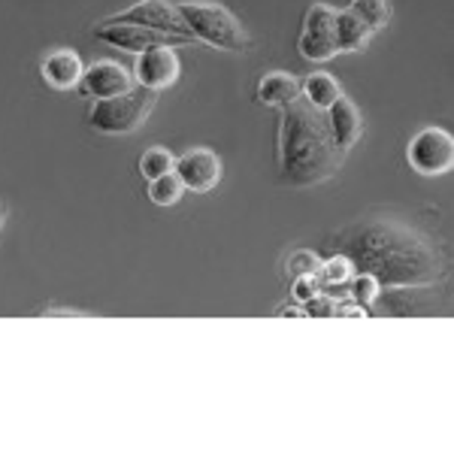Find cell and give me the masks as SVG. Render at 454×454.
<instances>
[{
	"label": "cell",
	"mask_w": 454,
	"mask_h": 454,
	"mask_svg": "<svg viewBox=\"0 0 454 454\" xmlns=\"http://www.w3.org/2000/svg\"><path fill=\"white\" fill-rule=\"evenodd\" d=\"M340 254L357 273L372 276L382 288L436 285L449 273V258L434 239L387 215H367L342 227L333 237Z\"/></svg>",
	"instance_id": "cell-1"
},
{
	"label": "cell",
	"mask_w": 454,
	"mask_h": 454,
	"mask_svg": "<svg viewBox=\"0 0 454 454\" xmlns=\"http://www.w3.org/2000/svg\"><path fill=\"white\" fill-rule=\"evenodd\" d=\"M346 152L333 143L331 124L321 109L297 98L282 106L279 119V170L282 182L294 188H309L331 179L340 170Z\"/></svg>",
	"instance_id": "cell-2"
},
{
	"label": "cell",
	"mask_w": 454,
	"mask_h": 454,
	"mask_svg": "<svg viewBox=\"0 0 454 454\" xmlns=\"http://www.w3.org/2000/svg\"><path fill=\"white\" fill-rule=\"evenodd\" d=\"M176 10L200 43H209L224 52H243L248 46V34L243 31V25L224 6L207 4V0H185V4H176Z\"/></svg>",
	"instance_id": "cell-3"
},
{
	"label": "cell",
	"mask_w": 454,
	"mask_h": 454,
	"mask_svg": "<svg viewBox=\"0 0 454 454\" xmlns=\"http://www.w3.org/2000/svg\"><path fill=\"white\" fill-rule=\"evenodd\" d=\"M158 104V91L152 88H130V91L119 94V98H104L91 106L88 121L94 130L109 137H121V134H134L140 124L149 119V113Z\"/></svg>",
	"instance_id": "cell-4"
},
{
	"label": "cell",
	"mask_w": 454,
	"mask_h": 454,
	"mask_svg": "<svg viewBox=\"0 0 454 454\" xmlns=\"http://www.w3.org/2000/svg\"><path fill=\"white\" fill-rule=\"evenodd\" d=\"M94 36L100 43L113 49H121V52H134L140 55L145 49H158V46H192L188 40L182 36H173V34H160V31H152V27H143V25H124V21H100L94 25Z\"/></svg>",
	"instance_id": "cell-5"
},
{
	"label": "cell",
	"mask_w": 454,
	"mask_h": 454,
	"mask_svg": "<svg viewBox=\"0 0 454 454\" xmlns=\"http://www.w3.org/2000/svg\"><path fill=\"white\" fill-rule=\"evenodd\" d=\"M406 158L421 176H442L454 164V140L442 128H424L409 140Z\"/></svg>",
	"instance_id": "cell-6"
},
{
	"label": "cell",
	"mask_w": 454,
	"mask_h": 454,
	"mask_svg": "<svg viewBox=\"0 0 454 454\" xmlns=\"http://www.w3.org/2000/svg\"><path fill=\"white\" fill-rule=\"evenodd\" d=\"M336 10L327 4H312L303 19V34H300V55L306 61H331L340 55L333 36Z\"/></svg>",
	"instance_id": "cell-7"
},
{
	"label": "cell",
	"mask_w": 454,
	"mask_h": 454,
	"mask_svg": "<svg viewBox=\"0 0 454 454\" xmlns=\"http://www.w3.org/2000/svg\"><path fill=\"white\" fill-rule=\"evenodd\" d=\"M113 21L143 25V27H152V31L173 34V36H182V40H188V43H197V36L188 31V25L182 21L179 10H176L173 4H167V0H140V4H134L130 10L113 16Z\"/></svg>",
	"instance_id": "cell-8"
},
{
	"label": "cell",
	"mask_w": 454,
	"mask_h": 454,
	"mask_svg": "<svg viewBox=\"0 0 454 454\" xmlns=\"http://www.w3.org/2000/svg\"><path fill=\"white\" fill-rule=\"evenodd\" d=\"M173 173L182 179L185 192L207 194L218 185V179H222V158L209 149H188L185 155L176 158Z\"/></svg>",
	"instance_id": "cell-9"
},
{
	"label": "cell",
	"mask_w": 454,
	"mask_h": 454,
	"mask_svg": "<svg viewBox=\"0 0 454 454\" xmlns=\"http://www.w3.org/2000/svg\"><path fill=\"white\" fill-rule=\"evenodd\" d=\"M137 85L160 91V88L173 85L179 79V58L170 46H158V49H145L137 55V67H134Z\"/></svg>",
	"instance_id": "cell-10"
},
{
	"label": "cell",
	"mask_w": 454,
	"mask_h": 454,
	"mask_svg": "<svg viewBox=\"0 0 454 454\" xmlns=\"http://www.w3.org/2000/svg\"><path fill=\"white\" fill-rule=\"evenodd\" d=\"M79 88L94 100H104V98H119V94L130 91L134 88V79L130 73L115 61H94L91 67H85L82 73V82Z\"/></svg>",
	"instance_id": "cell-11"
},
{
	"label": "cell",
	"mask_w": 454,
	"mask_h": 454,
	"mask_svg": "<svg viewBox=\"0 0 454 454\" xmlns=\"http://www.w3.org/2000/svg\"><path fill=\"white\" fill-rule=\"evenodd\" d=\"M43 79H46L49 85L58 88V91H67V88H76L82 82V58H79L73 49H55V52H49L43 58Z\"/></svg>",
	"instance_id": "cell-12"
},
{
	"label": "cell",
	"mask_w": 454,
	"mask_h": 454,
	"mask_svg": "<svg viewBox=\"0 0 454 454\" xmlns=\"http://www.w3.org/2000/svg\"><path fill=\"white\" fill-rule=\"evenodd\" d=\"M325 115H327V124H331L333 143L340 145L342 152H348L364 130V119H361V113H357V106L351 104L348 98H336L333 104L325 109Z\"/></svg>",
	"instance_id": "cell-13"
},
{
	"label": "cell",
	"mask_w": 454,
	"mask_h": 454,
	"mask_svg": "<svg viewBox=\"0 0 454 454\" xmlns=\"http://www.w3.org/2000/svg\"><path fill=\"white\" fill-rule=\"evenodd\" d=\"M430 285H409V288H394L391 294L379 291V297L372 300L379 312H391V315H427L434 306L427 303L421 294Z\"/></svg>",
	"instance_id": "cell-14"
},
{
	"label": "cell",
	"mask_w": 454,
	"mask_h": 454,
	"mask_svg": "<svg viewBox=\"0 0 454 454\" xmlns=\"http://www.w3.org/2000/svg\"><path fill=\"white\" fill-rule=\"evenodd\" d=\"M297 98H300V82L285 70L267 73V76L258 82V100H261V104H267V106H279L282 109V106L294 104Z\"/></svg>",
	"instance_id": "cell-15"
},
{
	"label": "cell",
	"mask_w": 454,
	"mask_h": 454,
	"mask_svg": "<svg viewBox=\"0 0 454 454\" xmlns=\"http://www.w3.org/2000/svg\"><path fill=\"white\" fill-rule=\"evenodd\" d=\"M333 36L340 52H357V49H364L370 43L372 31L364 25L361 16H355L351 10H340L333 21Z\"/></svg>",
	"instance_id": "cell-16"
},
{
	"label": "cell",
	"mask_w": 454,
	"mask_h": 454,
	"mask_svg": "<svg viewBox=\"0 0 454 454\" xmlns=\"http://www.w3.org/2000/svg\"><path fill=\"white\" fill-rule=\"evenodd\" d=\"M300 98L309 100L315 109L325 113L336 98H342V88L331 73H312V76H306V82L300 85Z\"/></svg>",
	"instance_id": "cell-17"
},
{
	"label": "cell",
	"mask_w": 454,
	"mask_h": 454,
	"mask_svg": "<svg viewBox=\"0 0 454 454\" xmlns=\"http://www.w3.org/2000/svg\"><path fill=\"white\" fill-rule=\"evenodd\" d=\"M355 276V263H351L346 254L336 252L333 258L321 261V267L315 270V279H318L321 291H333V288H342V285H348V279Z\"/></svg>",
	"instance_id": "cell-18"
},
{
	"label": "cell",
	"mask_w": 454,
	"mask_h": 454,
	"mask_svg": "<svg viewBox=\"0 0 454 454\" xmlns=\"http://www.w3.org/2000/svg\"><path fill=\"white\" fill-rule=\"evenodd\" d=\"M182 194H185V185H182V179L176 173H164L158 179H149V200L155 207H173V203L182 200Z\"/></svg>",
	"instance_id": "cell-19"
},
{
	"label": "cell",
	"mask_w": 454,
	"mask_h": 454,
	"mask_svg": "<svg viewBox=\"0 0 454 454\" xmlns=\"http://www.w3.org/2000/svg\"><path fill=\"white\" fill-rule=\"evenodd\" d=\"M173 167H176V155L170 149H164V145H152L140 158L143 179H158V176H164V173H173Z\"/></svg>",
	"instance_id": "cell-20"
},
{
	"label": "cell",
	"mask_w": 454,
	"mask_h": 454,
	"mask_svg": "<svg viewBox=\"0 0 454 454\" xmlns=\"http://www.w3.org/2000/svg\"><path fill=\"white\" fill-rule=\"evenodd\" d=\"M348 10L355 12V16H361L370 31L385 27L387 19H391V4H387V0H351Z\"/></svg>",
	"instance_id": "cell-21"
},
{
	"label": "cell",
	"mask_w": 454,
	"mask_h": 454,
	"mask_svg": "<svg viewBox=\"0 0 454 454\" xmlns=\"http://www.w3.org/2000/svg\"><path fill=\"white\" fill-rule=\"evenodd\" d=\"M348 297H351V303H357V306H364V309H370L372 306V300L379 297V291H382V285H379L372 276L367 273H361V276H351L348 279Z\"/></svg>",
	"instance_id": "cell-22"
},
{
	"label": "cell",
	"mask_w": 454,
	"mask_h": 454,
	"mask_svg": "<svg viewBox=\"0 0 454 454\" xmlns=\"http://www.w3.org/2000/svg\"><path fill=\"white\" fill-rule=\"evenodd\" d=\"M318 267H321V258L315 252H309V248H300V252H294L285 261V270H288L291 279H297V276H315Z\"/></svg>",
	"instance_id": "cell-23"
},
{
	"label": "cell",
	"mask_w": 454,
	"mask_h": 454,
	"mask_svg": "<svg viewBox=\"0 0 454 454\" xmlns=\"http://www.w3.org/2000/svg\"><path fill=\"white\" fill-rule=\"evenodd\" d=\"M336 297L333 294H325V291H321V294H315L309 303H303V312L306 315H318V318H331V315H336Z\"/></svg>",
	"instance_id": "cell-24"
},
{
	"label": "cell",
	"mask_w": 454,
	"mask_h": 454,
	"mask_svg": "<svg viewBox=\"0 0 454 454\" xmlns=\"http://www.w3.org/2000/svg\"><path fill=\"white\" fill-rule=\"evenodd\" d=\"M315 294H321V285L315 276H297L294 279V300L297 303H309Z\"/></svg>",
	"instance_id": "cell-25"
},
{
	"label": "cell",
	"mask_w": 454,
	"mask_h": 454,
	"mask_svg": "<svg viewBox=\"0 0 454 454\" xmlns=\"http://www.w3.org/2000/svg\"><path fill=\"white\" fill-rule=\"evenodd\" d=\"M336 315H346V318H357V315H370V309H364V306H357V303H340V306H336Z\"/></svg>",
	"instance_id": "cell-26"
},
{
	"label": "cell",
	"mask_w": 454,
	"mask_h": 454,
	"mask_svg": "<svg viewBox=\"0 0 454 454\" xmlns=\"http://www.w3.org/2000/svg\"><path fill=\"white\" fill-rule=\"evenodd\" d=\"M279 315H285V318H303V309H291V306H288V309H282Z\"/></svg>",
	"instance_id": "cell-27"
},
{
	"label": "cell",
	"mask_w": 454,
	"mask_h": 454,
	"mask_svg": "<svg viewBox=\"0 0 454 454\" xmlns=\"http://www.w3.org/2000/svg\"><path fill=\"white\" fill-rule=\"evenodd\" d=\"M0 227H4V212H0Z\"/></svg>",
	"instance_id": "cell-28"
}]
</instances>
